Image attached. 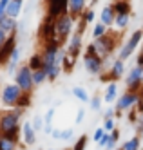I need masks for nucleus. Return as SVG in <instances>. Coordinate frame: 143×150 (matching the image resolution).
<instances>
[{"instance_id": "1", "label": "nucleus", "mask_w": 143, "mask_h": 150, "mask_svg": "<svg viewBox=\"0 0 143 150\" xmlns=\"http://www.w3.org/2000/svg\"><path fill=\"white\" fill-rule=\"evenodd\" d=\"M26 110L20 107L13 109H2L0 110V134L7 136L20 143V130H22V117Z\"/></svg>"}, {"instance_id": "2", "label": "nucleus", "mask_w": 143, "mask_h": 150, "mask_svg": "<svg viewBox=\"0 0 143 150\" xmlns=\"http://www.w3.org/2000/svg\"><path fill=\"white\" fill-rule=\"evenodd\" d=\"M92 45H94V49H96V54L107 62V60L118 51L120 42H118V36L112 33V27H111V29H109V33H107L105 36L92 40Z\"/></svg>"}, {"instance_id": "3", "label": "nucleus", "mask_w": 143, "mask_h": 150, "mask_svg": "<svg viewBox=\"0 0 143 150\" xmlns=\"http://www.w3.org/2000/svg\"><path fill=\"white\" fill-rule=\"evenodd\" d=\"M76 20L74 16H71L69 13H65L62 16H58L56 20H54V33H56V42L62 45L67 44V40L71 38V35L74 33L76 29Z\"/></svg>"}, {"instance_id": "4", "label": "nucleus", "mask_w": 143, "mask_h": 150, "mask_svg": "<svg viewBox=\"0 0 143 150\" xmlns=\"http://www.w3.org/2000/svg\"><path fill=\"white\" fill-rule=\"evenodd\" d=\"M141 42H143V27H141V29L132 31V33L129 35V38L122 44V47L118 49V58H122L123 62H125V60H129V58H130V56H132L134 52L138 51V47H139Z\"/></svg>"}, {"instance_id": "5", "label": "nucleus", "mask_w": 143, "mask_h": 150, "mask_svg": "<svg viewBox=\"0 0 143 150\" xmlns=\"http://www.w3.org/2000/svg\"><path fill=\"white\" fill-rule=\"evenodd\" d=\"M22 94L24 92H22V89L15 81L13 83H6L4 87L0 89V105H2L4 109H13V107H16Z\"/></svg>"}, {"instance_id": "6", "label": "nucleus", "mask_w": 143, "mask_h": 150, "mask_svg": "<svg viewBox=\"0 0 143 150\" xmlns=\"http://www.w3.org/2000/svg\"><path fill=\"white\" fill-rule=\"evenodd\" d=\"M141 98H143V89L141 91H125L123 94L118 96L114 109L120 112H129V110L136 109V105L139 103Z\"/></svg>"}, {"instance_id": "7", "label": "nucleus", "mask_w": 143, "mask_h": 150, "mask_svg": "<svg viewBox=\"0 0 143 150\" xmlns=\"http://www.w3.org/2000/svg\"><path fill=\"white\" fill-rule=\"evenodd\" d=\"M15 83L18 85V87L22 89V92H27V94H33V91H35V83H33V71L29 69L27 63H22V65H18L15 76H13Z\"/></svg>"}, {"instance_id": "8", "label": "nucleus", "mask_w": 143, "mask_h": 150, "mask_svg": "<svg viewBox=\"0 0 143 150\" xmlns=\"http://www.w3.org/2000/svg\"><path fill=\"white\" fill-rule=\"evenodd\" d=\"M125 76V62L122 58H114L111 63H109V67L105 72H102L100 76V81H103L105 85L111 83V81H120Z\"/></svg>"}, {"instance_id": "9", "label": "nucleus", "mask_w": 143, "mask_h": 150, "mask_svg": "<svg viewBox=\"0 0 143 150\" xmlns=\"http://www.w3.org/2000/svg\"><path fill=\"white\" fill-rule=\"evenodd\" d=\"M105 60L100 58L98 54H91V52H83V69L85 72H89L91 76H100L102 72H105Z\"/></svg>"}, {"instance_id": "10", "label": "nucleus", "mask_w": 143, "mask_h": 150, "mask_svg": "<svg viewBox=\"0 0 143 150\" xmlns=\"http://www.w3.org/2000/svg\"><path fill=\"white\" fill-rule=\"evenodd\" d=\"M69 13V0H46V16L56 20L58 16Z\"/></svg>"}, {"instance_id": "11", "label": "nucleus", "mask_w": 143, "mask_h": 150, "mask_svg": "<svg viewBox=\"0 0 143 150\" xmlns=\"http://www.w3.org/2000/svg\"><path fill=\"white\" fill-rule=\"evenodd\" d=\"M139 71H141L139 65H134V67H130L127 71V76H123L127 91H141L143 89V83H141V78H139Z\"/></svg>"}, {"instance_id": "12", "label": "nucleus", "mask_w": 143, "mask_h": 150, "mask_svg": "<svg viewBox=\"0 0 143 150\" xmlns=\"http://www.w3.org/2000/svg\"><path fill=\"white\" fill-rule=\"evenodd\" d=\"M38 38H40L42 44L56 40V33H54V20L43 16V22L40 24V29H38Z\"/></svg>"}, {"instance_id": "13", "label": "nucleus", "mask_w": 143, "mask_h": 150, "mask_svg": "<svg viewBox=\"0 0 143 150\" xmlns=\"http://www.w3.org/2000/svg\"><path fill=\"white\" fill-rule=\"evenodd\" d=\"M36 130L33 128L31 121H24L22 123V130H20V145L24 146H33L36 143Z\"/></svg>"}, {"instance_id": "14", "label": "nucleus", "mask_w": 143, "mask_h": 150, "mask_svg": "<svg viewBox=\"0 0 143 150\" xmlns=\"http://www.w3.org/2000/svg\"><path fill=\"white\" fill-rule=\"evenodd\" d=\"M16 35H9L7 40H6V44L0 47V67H4L7 65V60L11 56V52H13V49L16 47Z\"/></svg>"}, {"instance_id": "15", "label": "nucleus", "mask_w": 143, "mask_h": 150, "mask_svg": "<svg viewBox=\"0 0 143 150\" xmlns=\"http://www.w3.org/2000/svg\"><path fill=\"white\" fill-rule=\"evenodd\" d=\"M114 18H116V11H114L112 4H107V6H103V7H102L98 22H102L103 25H107L109 29H111V27L114 25Z\"/></svg>"}, {"instance_id": "16", "label": "nucleus", "mask_w": 143, "mask_h": 150, "mask_svg": "<svg viewBox=\"0 0 143 150\" xmlns=\"http://www.w3.org/2000/svg\"><path fill=\"white\" fill-rule=\"evenodd\" d=\"M89 7V0H69V15L78 20L83 11Z\"/></svg>"}, {"instance_id": "17", "label": "nucleus", "mask_w": 143, "mask_h": 150, "mask_svg": "<svg viewBox=\"0 0 143 150\" xmlns=\"http://www.w3.org/2000/svg\"><path fill=\"white\" fill-rule=\"evenodd\" d=\"M118 81H111V83H107L105 85V91H103V101L105 103H116V100H118Z\"/></svg>"}, {"instance_id": "18", "label": "nucleus", "mask_w": 143, "mask_h": 150, "mask_svg": "<svg viewBox=\"0 0 143 150\" xmlns=\"http://www.w3.org/2000/svg\"><path fill=\"white\" fill-rule=\"evenodd\" d=\"M0 29H2L4 33H7V35H16V31H18L16 18H11V16L4 15L2 18H0Z\"/></svg>"}, {"instance_id": "19", "label": "nucleus", "mask_w": 143, "mask_h": 150, "mask_svg": "<svg viewBox=\"0 0 143 150\" xmlns=\"http://www.w3.org/2000/svg\"><path fill=\"white\" fill-rule=\"evenodd\" d=\"M116 15H132V2L130 0H116L112 2Z\"/></svg>"}, {"instance_id": "20", "label": "nucleus", "mask_w": 143, "mask_h": 150, "mask_svg": "<svg viewBox=\"0 0 143 150\" xmlns=\"http://www.w3.org/2000/svg\"><path fill=\"white\" fill-rule=\"evenodd\" d=\"M22 9H24V0H11L7 9H6V15L11 16V18H18Z\"/></svg>"}, {"instance_id": "21", "label": "nucleus", "mask_w": 143, "mask_h": 150, "mask_svg": "<svg viewBox=\"0 0 143 150\" xmlns=\"http://www.w3.org/2000/svg\"><path fill=\"white\" fill-rule=\"evenodd\" d=\"M130 16L132 15H116L114 18V29L118 31V33H122V31H125L129 25H130Z\"/></svg>"}, {"instance_id": "22", "label": "nucleus", "mask_w": 143, "mask_h": 150, "mask_svg": "<svg viewBox=\"0 0 143 150\" xmlns=\"http://www.w3.org/2000/svg\"><path fill=\"white\" fill-rule=\"evenodd\" d=\"M54 114H56V107H51V109H47L46 116H43V132L46 134H51L53 132V121H54Z\"/></svg>"}, {"instance_id": "23", "label": "nucleus", "mask_w": 143, "mask_h": 150, "mask_svg": "<svg viewBox=\"0 0 143 150\" xmlns=\"http://www.w3.org/2000/svg\"><path fill=\"white\" fill-rule=\"evenodd\" d=\"M122 150H141V137L139 136H132L129 137L127 141L122 143V146H120Z\"/></svg>"}, {"instance_id": "24", "label": "nucleus", "mask_w": 143, "mask_h": 150, "mask_svg": "<svg viewBox=\"0 0 143 150\" xmlns=\"http://www.w3.org/2000/svg\"><path fill=\"white\" fill-rule=\"evenodd\" d=\"M71 94H73L80 103H89V101H91L89 92H87V89H83V87H73V89H71Z\"/></svg>"}, {"instance_id": "25", "label": "nucleus", "mask_w": 143, "mask_h": 150, "mask_svg": "<svg viewBox=\"0 0 143 150\" xmlns=\"http://www.w3.org/2000/svg\"><path fill=\"white\" fill-rule=\"evenodd\" d=\"M27 65L31 71H38V69H43V58L40 52H35V54H31L29 60H27Z\"/></svg>"}, {"instance_id": "26", "label": "nucleus", "mask_w": 143, "mask_h": 150, "mask_svg": "<svg viewBox=\"0 0 143 150\" xmlns=\"http://www.w3.org/2000/svg\"><path fill=\"white\" fill-rule=\"evenodd\" d=\"M18 145H20L18 141L0 134V150H18Z\"/></svg>"}, {"instance_id": "27", "label": "nucleus", "mask_w": 143, "mask_h": 150, "mask_svg": "<svg viewBox=\"0 0 143 150\" xmlns=\"http://www.w3.org/2000/svg\"><path fill=\"white\" fill-rule=\"evenodd\" d=\"M109 33V27L107 25H103L102 22H94V25H92V40H96V38H102V36H105Z\"/></svg>"}, {"instance_id": "28", "label": "nucleus", "mask_w": 143, "mask_h": 150, "mask_svg": "<svg viewBox=\"0 0 143 150\" xmlns=\"http://www.w3.org/2000/svg\"><path fill=\"white\" fill-rule=\"evenodd\" d=\"M76 62H78V58H74V56H71V54H65V58H63V62H62V71L67 72V74L73 72Z\"/></svg>"}, {"instance_id": "29", "label": "nucleus", "mask_w": 143, "mask_h": 150, "mask_svg": "<svg viewBox=\"0 0 143 150\" xmlns=\"http://www.w3.org/2000/svg\"><path fill=\"white\" fill-rule=\"evenodd\" d=\"M47 81V72L43 69H38V71H33V83H35V87H40Z\"/></svg>"}, {"instance_id": "30", "label": "nucleus", "mask_w": 143, "mask_h": 150, "mask_svg": "<svg viewBox=\"0 0 143 150\" xmlns=\"http://www.w3.org/2000/svg\"><path fill=\"white\" fill-rule=\"evenodd\" d=\"M94 18H96V13H94V7H87L85 9V11H83V15L80 16V20H82V22H85L87 25H89V24H94Z\"/></svg>"}, {"instance_id": "31", "label": "nucleus", "mask_w": 143, "mask_h": 150, "mask_svg": "<svg viewBox=\"0 0 143 150\" xmlns=\"http://www.w3.org/2000/svg\"><path fill=\"white\" fill-rule=\"evenodd\" d=\"M31 103H33V94H27V92H24V94L20 96V100H18L16 107H20V109L27 110L29 107H31Z\"/></svg>"}, {"instance_id": "32", "label": "nucleus", "mask_w": 143, "mask_h": 150, "mask_svg": "<svg viewBox=\"0 0 143 150\" xmlns=\"http://www.w3.org/2000/svg\"><path fill=\"white\" fill-rule=\"evenodd\" d=\"M102 101H103V98L100 94H94V96H91V101H89V105H91V110L92 112H100L102 110Z\"/></svg>"}, {"instance_id": "33", "label": "nucleus", "mask_w": 143, "mask_h": 150, "mask_svg": "<svg viewBox=\"0 0 143 150\" xmlns=\"http://www.w3.org/2000/svg\"><path fill=\"white\" fill-rule=\"evenodd\" d=\"M87 143H89V136H87V134H82L78 139H76V143L73 145V148H71V150H85Z\"/></svg>"}, {"instance_id": "34", "label": "nucleus", "mask_w": 143, "mask_h": 150, "mask_svg": "<svg viewBox=\"0 0 143 150\" xmlns=\"http://www.w3.org/2000/svg\"><path fill=\"white\" fill-rule=\"evenodd\" d=\"M31 123H33V128H35L36 132H42L43 130V125H46V123H43V116H35Z\"/></svg>"}, {"instance_id": "35", "label": "nucleus", "mask_w": 143, "mask_h": 150, "mask_svg": "<svg viewBox=\"0 0 143 150\" xmlns=\"http://www.w3.org/2000/svg\"><path fill=\"white\" fill-rule=\"evenodd\" d=\"M102 127H103L105 132H112L114 128H116V120H114V117H107V120H103Z\"/></svg>"}, {"instance_id": "36", "label": "nucleus", "mask_w": 143, "mask_h": 150, "mask_svg": "<svg viewBox=\"0 0 143 150\" xmlns=\"http://www.w3.org/2000/svg\"><path fill=\"white\" fill-rule=\"evenodd\" d=\"M105 134H107V132L103 130V127H98V128H96V130L92 132V141H94V143L98 145V143H100V139H102V137H103Z\"/></svg>"}, {"instance_id": "37", "label": "nucleus", "mask_w": 143, "mask_h": 150, "mask_svg": "<svg viewBox=\"0 0 143 150\" xmlns=\"http://www.w3.org/2000/svg\"><path fill=\"white\" fill-rule=\"evenodd\" d=\"M74 137V128H63L62 130V139L60 141H71Z\"/></svg>"}, {"instance_id": "38", "label": "nucleus", "mask_w": 143, "mask_h": 150, "mask_svg": "<svg viewBox=\"0 0 143 150\" xmlns=\"http://www.w3.org/2000/svg\"><path fill=\"white\" fill-rule=\"evenodd\" d=\"M134 65L143 67V42H141L139 47H138V52H136V63H134Z\"/></svg>"}, {"instance_id": "39", "label": "nucleus", "mask_w": 143, "mask_h": 150, "mask_svg": "<svg viewBox=\"0 0 143 150\" xmlns=\"http://www.w3.org/2000/svg\"><path fill=\"white\" fill-rule=\"evenodd\" d=\"M138 117H139V114H138V110H136V109H132V110H129V112H127V120H129V123L136 125Z\"/></svg>"}, {"instance_id": "40", "label": "nucleus", "mask_w": 143, "mask_h": 150, "mask_svg": "<svg viewBox=\"0 0 143 150\" xmlns=\"http://www.w3.org/2000/svg\"><path fill=\"white\" fill-rule=\"evenodd\" d=\"M83 120H85V109H83V107H80L78 112H76V120H74V123H76V125H82Z\"/></svg>"}, {"instance_id": "41", "label": "nucleus", "mask_w": 143, "mask_h": 150, "mask_svg": "<svg viewBox=\"0 0 143 150\" xmlns=\"http://www.w3.org/2000/svg\"><path fill=\"white\" fill-rule=\"evenodd\" d=\"M136 136H139V137H143V116H139L138 117V121H136Z\"/></svg>"}, {"instance_id": "42", "label": "nucleus", "mask_w": 143, "mask_h": 150, "mask_svg": "<svg viewBox=\"0 0 143 150\" xmlns=\"http://www.w3.org/2000/svg\"><path fill=\"white\" fill-rule=\"evenodd\" d=\"M107 117H114L116 120V109L114 107H107V109L103 110V120H107Z\"/></svg>"}, {"instance_id": "43", "label": "nucleus", "mask_w": 143, "mask_h": 150, "mask_svg": "<svg viewBox=\"0 0 143 150\" xmlns=\"http://www.w3.org/2000/svg\"><path fill=\"white\" fill-rule=\"evenodd\" d=\"M9 2H11V0H0V18L6 15V9H7Z\"/></svg>"}, {"instance_id": "44", "label": "nucleus", "mask_w": 143, "mask_h": 150, "mask_svg": "<svg viewBox=\"0 0 143 150\" xmlns=\"http://www.w3.org/2000/svg\"><path fill=\"white\" fill-rule=\"evenodd\" d=\"M109 134H111V139H112V141L118 145V141H120V136H122V134H120V130H118V128H114V130H112V132H109Z\"/></svg>"}, {"instance_id": "45", "label": "nucleus", "mask_w": 143, "mask_h": 150, "mask_svg": "<svg viewBox=\"0 0 143 150\" xmlns=\"http://www.w3.org/2000/svg\"><path fill=\"white\" fill-rule=\"evenodd\" d=\"M51 137H53V139H56V141H60V139H62V130H60V128H53Z\"/></svg>"}, {"instance_id": "46", "label": "nucleus", "mask_w": 143, "mask_h": 150, "mask_svg": "<svg viewBox=\"0 0 143 150\" xmlns=\"http://www.w3.org/2000/svg\"><path fill=\"white\" fill-rule=\"evenodd\" d=\"M109 136H111V134L107 132V134L100 139V143H98V146H100V148H105V146H107V143H109Z\"/></svg>"}, {"instance_id": "47", "label": "nucleus", "mask_w": 143, "mask_h": 150, "mask_svg": "<svg viewBox=\"0 0 143 150\" xmlns=\"http://www.w3.org/2000/svg\"><path fill=\"white\" fill-rule=\"evenodd\" d=\"M7 36H9V35H7V33H4V31L0 29V47H2V45L6 44V40H7Z\"/></svg>"}, {"instance_id": "48", "label": "nucleus", "mask_w": 143, "mask_h": 150, "mask_svg": "<svg viewBox=\"0 0 143 150\" xmlns=\"http://www.w3.org/2000/svg\"><path fill=\"white\" fill-rule=\"evenodd\" d=\"M136 110H138V114H139V116H143V98H141V100H139V103L136 105Z\"/></svg>"}, {"instance_id": "49", "label": "nucleus", "mask_w": 143, "mask_h": 150, "mask_svg": "<svg viewBox=\"0 0 143 150\" xmlns=\"http://www.w3.org/2000/svg\"><path fill=\"white\" fill-rule=\"evenodd\" d=\"M139 78H141V83H143V67H141V71H139Z\"/></svg>"}, {"instance_id": "50", "label": "nucleus", "mask_w": 143, "mask_h": 150, "mask_svg": "<svg viewBox=\"0 0 143 150\" xmlns=\"http://www.w3.org/2000/svg\"><path fill=\"white\" fill-rule=\"evenodd\" d=\"M47 150H58V148H47Z\"/></svg>"}, {"instance_id": "51", "label": "nucleus", "mask_w": 143, "mask_h": 150, "mask_svg": "<svg viewBox=\"0 0 143 150\" xmlns=\"http://www.w3.org/2000/svg\"><path fill=\"white\" fill-rule=\"evenodd\" d=\"M109 2H116V0H109Z\"/></svg>"}, {"instance_id": "52", "label": "nucleus", "mask_w": 143, "mask_h": 150, "mask_svg": "<svg viewBox=\"0 0 143 150\" xmlns=\"http://www.w3.org/2000/svg\"><path fill=\"white\" fill-rule=\"evenodd\" d=\"M114 150H122V148H114Z\"/></svg>"}, {"instance_id": "53", "label": "nucleus", "mask_w": 143, "mask_h": 150, "mask_svg": "<svg viewBox=\"0 0 143 150\" xmlns=\"http://www.w3.org/2000/svg\"><path fill=\"white\" fill-rule=\"evenodd\" d=\"M40 150H42V148H40Z\"/></svg>"}]
</instances>
